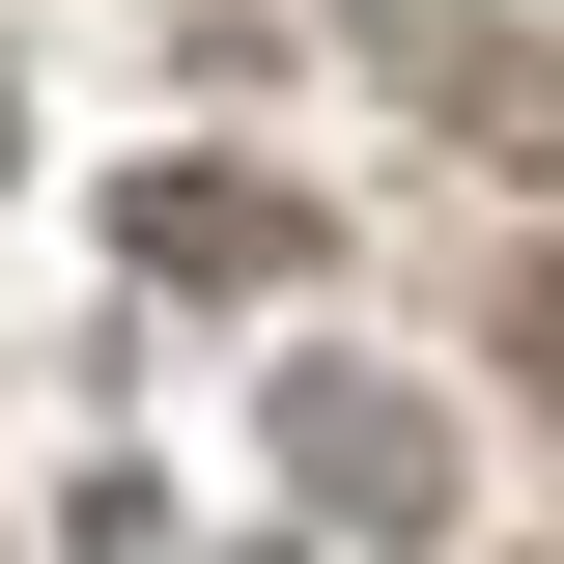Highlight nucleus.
<instances>
[{
	"label": "nucleus",
	"mask_w": 564,
	"mask_h": 564,
	"mask_svg": "<svg viewBox=\"0 0 564 564\" xmlns=\"http://www.w3.org/2000/svg\"><path fill=\"white\" fill-rule=\"evenodd\" d=\"M395 85L452 141H508V170H564V57H536V29H395Z\"/></svg>",
	"instance_id": "obj_3"
},
{
	"label": "nucleus",
	"mask_w": 564,
	"mask_h": 564,
	"mask_svg": "<svg viewBox=\"0 0 564 564\" xmlns=\"http://www.w3.org/2000/svg\"><path fill=\"white\" fill-rule=\"evenodd\" d=\"M508 367H536V395H564V254H536V282H508Z\"/></svg>",
	"instance_id": "obj_4"
},
{
	"label": "nucleus",
	"mask_w": 564,
	"mask_h": 564,
	"mask_svg": "<svg viewBox=\"0 0 564 564\" xmlns=\"http://www.w3.org/2000/svg\"><path fill=\"white\" fill-rule=\"evenodd\" d=\"M282 480H311V536H452V423L395 367H282Z\"/></svg>",
	"instance_id": "obj_1"
},
{
	"label": "nucleus",
	"mask_w": 564,
	"mask_h": 564,
	"mask_svg": "<svg viewBox=\"0 0 564 564\" xmlns=\"http://www.w3.org/2000/svg\"><path fill=\"white\" fill-rule=\"evenodd\" d=\"M0 170H29V85H0Z\"/></svg>",
	"instance_id": "obj_5"
},
{
	"label": "nucleus",
	"mask_w": 564,
	"mask_h": 564,
	"mask_svg": "<svg viewBox=\"0 0 564 564\" xmlns=\"http://www.w3.org/2000/svg\"><path fill=\"white\" fill-rule=\"evenodd\" d=\"M113 254H141V282H311V198H282V170H226V141H198V170L141 141V198H113Z\"/></svg>",
	"instance_id": "obj_2"
}]
</instances>
